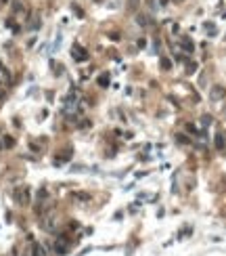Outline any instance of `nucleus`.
<instances>
[{
    "instance_id": "1a4fd4ad",
    "label": "nucleus",
    "mask_w": 226,
    "mask_h": 256,
    "mask_svg": "<svg viewBox=\"0 0 226 256\" xmlns=\"http://www.w3.org/2000/svg\"><path fill=\"white\" fill-rule=\"evenodd\" d=\"M176 141H178V143H182V145H186V143H188V139H186L184 135H178V137H176Z\"/></svg>"
},
{
    "instance_id": "9d476101",
    "label": "nucleus",
    "mask_w": 226,
    "mask_h": 256,
    "mask_svg": "<svg viewBox=\"0 0 226 256\" xmlns=\"http://www.w3.org/2000/svg\"><path fill=\"white\" fill-rule=\"evenodd\" d=\"M34 256H42V248L38 244H34Z\"/></svg>"
},
{
    "instance_id": "6e6552de",
    "label": "nucleus",
    "mask_w": 226,
    "mask_h": 256,
    "mask_svg": "<svg viewBox=\"0 0 226 256\" xmlns=\"http://www.w3.org/2000/svg\"><path fill=\"white\" fill-rule=\"evenodd\" d=\"M216 147H218V149H222V147H224V139H222L220 135L216 137Z\"/></svg>"
},
{
    "instance_id": "0eeeda50",
    "label": "nucleus",
    "mask_w": 226,
    "mask_h": 256,
    "mask_svg": "<svg viewBox=\"0 0 226 256\" xmlns=\"http://www.w3.org/2000/svg\"><path fill=\"white\" fill-rule=\"evenodd\" d=\"M74 197H76V199H90V193H84V191H80V193H76Z\"/></svg>"
},
{
    "instance_id": "7ed1b4c3",
    "label": "nucleus",
    "mask_w": 226,
    "mask_h": 256,
    "mask_svg": "<svg viewBox=\"0 0 226 256\" xmlns=\"http://www.w3.org/2000/svg\"><path fill=\"white\" fill-rule=\"evenodd\" d=\"M180 44H182V48H184V52H193V50H195V46H193V42H191V38H186V36H182V38H180Z\"/></svg>"
},
{
    "instance_id": "39448f33",
    "label": "nucleus",
    "mask_w": 226,
    "mask_h": 256,
    "mask_svg": "<svg viewBox=\"0 0 226 256\" xmlns=\"http://www.w3.org/2000/svg\"><path fill=\"white\" fill-rule=\"evenodd\" d=\"M138 23H140V25H151L153 21H151L149 15H140V17H138Z\"/></svg>"
},
{
    "instance_id": "20e7f679",
    "label": "nucleus",
    "mask_w": 226,
    "mask_h": 256,
    "mask_svg": "<svg viewBox=\"0 0 226 256\" xmlns=\"http://www.w3.org/2000/svg\"><path fill=\"white\" fill-rule=\"evenodd\" d=\"M159 65H161V69H166V72H168V69H172V63H170V59H168V57H161Z\"/></svg>"
},
{
    "instance_id": "f8f14e48",
    "label": "nucleus",
    "mask_w": 226,
    "mask_h": 256,
    "mask_svg": "<svg viewBox=\"0 0 226 256\" xmlns=\"http://www.w3.org/2000/svg\"><path fill=\"white\" fill-rule=\"evenodd\" d=\"M195 69H197V63H191V65H188V74L195 72Z\"/></svg>"
},
{
    "instance_id": "ddd939ff",
    "label": "nucleus",
    "mask_w": 226,
    "mask_h": 256,
    "mask_svg": "<svg viewBox=\"0 0 226 256\" xmlns=\"http://www.w3.org/2000/svg\"><path fill=\"white\" fill-rule=\"evenodd\" d=\"M0 67H2V65H0Z\"/></svg>"
},
{
    "instance_id": "f03ea898",
    "label": "nucleus",
    "mask_w": 226,
    "mask_h": 256,
    "mask_svg": "<svg viewBox=\"0 0 226 256\" xmlns=\"http://www.w3.org/2000/svg\"><path fill=\"white\" fill-rule=\"evenodd\" d=\"M224 95H226V90H224L222 86H214V88H212V92H210L212 101H218V99H222Z\"/></svg>"
},
{
    "instance_id": "423d86ee",
    "label": "nucleus",
    "mask_w": 226,
    "mask_h": 256,
    "mask_svg": "<svg viewBox=\"0 0 226 256\" xmlns=\"http://www.w3.org/2000/svg\"><path fill=\"white\" fill-rule=\"evenodd\" d=\"M98 84H101V86H109V74L98 76Z\"/></svg>"
},
{
    "instance_id": "9b49d317",
    "label": "nucleus",
    "mask_w": 226,
    "mask_h": 256,
    "mask_svg": "<svg viewBox=\"0 0 226 256\" xmlns=\"http://www.w3.org/2000/svg\"><path fill=\"white\" fill-rule=\"evenodd\" d=\"M136 6H138V0H130V11H136Z\"/></svg>"
},
{
    "instance_id": "f257e3e1",
    "label": "nucleus",
    "mask_w": 226,
    "mask_h": 256,
    "mask_svg": "<svg viewBox=\"0 0 226 256\" xmlns=\"http://www.w3.org/2000/svg\"><path fill=\"white\" fill-rule=\"evenodd\" d=\"M71 55H74V59H76V61H86V59H88V52H86L82 46H74Z\"/></svg>"
}]
</instances>
